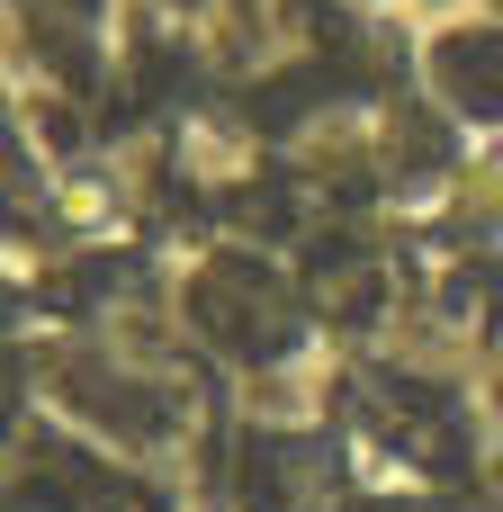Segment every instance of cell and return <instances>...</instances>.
I'll list each match as a JSON object with an SVG mask.
<instances>
[{
    "mask_svg": "<svg viewBox=\"0 0 503 512\" xmlns=\"http://www.w3.org/2000/svg\"><path fill=\"white\" fill-rule=\"evenodd\" d=\"M441 72H450V99H459V108L503 117V36H459V45L441 54Z\"/></svg>",
    "mask_w": 503,
    "mask_h": 512,
    "instance_id": "6da1fadb",
    "label": "cell"
}]
</instances>
